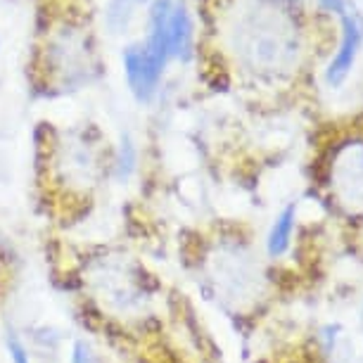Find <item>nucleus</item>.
<instances>
[{
  "label": "nucleus",
  "instance_id": "1",
  "mask_svg": "<svg viewBox=\"0 0 363 363\" xmlns=\"http://www.w3.org/2000/svg\"><path fill=\"white\" fill-rule=\"evenodd\" d=\"M238 38L240 52L255 67H273L283 60H290L294 50L292 26H287L271 10H255V15L238 29Z\"/></svg>",
  "mask_w": 363,
  "mask_h": 363
},
{
  "label": "nucleus",
  "instance_id": "2",
  "mask_svg": "<svg viewBox=\"0 0 363 363\" xmlns=\"http://www.w3.org/2000/svg\"><path fill=\"white\" fill-rule=\"evenodd\" d=\"M167 60H162L160 55L147 50L145 45H131L124 52V69L128 86H131L133 95L140 102H147L155 95L157 86H160L162 72Z\"/></svg>",
  "mask_w": 363,
  "mask_h": 363
},
{
  "label": "nucleus",
  "instance_id": "3",
  "mask_svg": "<svg viewBox=\"0 0 363 363\" xmlns=\"http://www.w3.org/2000/svg\"><path fill=\"white\" fill-rule=\"evenodd\" d=\"M363 43V19L359 12H342V40H340V50L333 57L330 67H328V84L340 86L342 81L349 77L352 67L356 62V55Z\"/></svg>",
  "mask_w": 363,
  "mask_h": 363
},
{
  "label": "nucleus",
  "instance_id": "4",
  "mask_svg": "<svg viewBox=\"0 0 363 363\" xmlns=\"http://www.w3.org/2000/svg\"><path fill=\"white\" fill-rule=\"evenodd\" d=\"M169 48L171 55L181 60H188L193 50V22L181 3L174 5L169 15Z\"/></svg>",
  "mask_w": 363,
  "mask_h": 363
},
{
  "label": "nucleus",
  "instance_id": "5",
  "mask_svg": "<svg viewBox=\"0 0 363 363\" xmlns=\"http://www.w3.org/2000/svg\"><path fill=\"white\" fill-rule=\"evenodd\" d=\"M294 214H297V209H294V204H290V207L280 211V216L273 223V228L269 233V245H266L271 257L285 255L287 247H290V240L294 233Z\"/></svg>",
  "mask_w": 363,
  "mask_h": 363
},
{
  "label": "nucleus",
  "instance_id": "6",
  "mask_svg": "<svg viewBox=\"0 0 363 363\" xmlns=\"http://www.w3.org/2000/svg\"><path fill=\"white\" fill-rule=\"evenodd\" d=\"M135 145H133V140L128 138V135H124L121 138V150H119V162H116V176L119 178H128L133 174V169H135Z\"/></svg>",
  "mask_w": 363,
  "mask_h": 363
},
{
  "label": "nucleus",
  "instance_id": "7",
  "mask_svg": "<svg viewBox=\"0 0 363 363\" xmlns=\"http://www.w3.org/2000/svg\"><path fill=\"white\" fill-rule=\"evenodd\" d=\"M8 349H10L12 363H31L29 352H26V347L17 340V335H10V337H8Z\"/></svg>",
  "mask_w": 363,
  "mask_h": 363
},
{
  "label": "nucleus",
  "instance_id": "8",
  "mask_svg": "<svg viewBox=\"0 0 363 363\" xmlns=\"http://www.w3.org/2000/svg\"><path fill=\"white\" fill-rule=\"evenodd\" d=\"M72 363H95L93 361V354L91 349H88L84 342H79L77 347H74V354H72Z\"/></svg>",
  "mask_w": 363,
  "mask_h": 363
},
{
  "label": "nucleus",
  "instance_id": "9",
  "mask_svg": "<svg viewBox=\"0 0 363 363\" xmlns=\"http://www.w3.org/2000/svg\"><path fill=\"white\" fill-rule=\"evenodd\" d=\"M323 3V8H328V10H333V12H347V3L345 0H320Z\"/></svg>",
  "mask_w": 363,
  "mask_h": 363
}]
</instances>
